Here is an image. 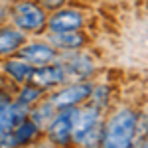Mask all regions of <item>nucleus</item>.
<instances>
[{"label": "nucleus", "instance_id": "f03ea898", "mask_svg": "<svg viewBox=\"0 0 148 148\" xmlns=\"http://www.w3.org/2000/svg\"><path fill=\"white\" fill-rule=\"evenodd\" d=\"M136 123L138 116L130 107H123L111 119L107 121V125L103 126V146L111 148H126L132 144V140L136 136Z\"/></svg>", "mask_w": 148, "mask_h": 148}, {"label": "nucleus", "instance_id": "f257e3e1", "mask_svg": "<svg viewBox=\"0 0 148 148\" xmlns=\"http://www.w3.org/2000/svg\"><path fill=\"white\" fill-rule=\"evenodd\" d=\"M103 126H101V109L95 105L71 107V142L79 144H101Z\"/></svg>", "mask_w": 148, "mask_h": 148}, {"label": "nucleus", "instance_id": "6e6552de", "mask_svg": "<svg viewBox=\"0 0 148 148\" xmlns=\"http://www.w3.org/2000/svg\"><path fill=\"white\" fill-rule=\"evenodd\" d=\"M83 14L77 10H63V8H59L51 14V18L47 20V28H49V32H67V30H81L83 28Z\"/></svg>", "mask_w": 148, "mask_h": 148}, {"label": "nucleus", "instance_id": "ddd939ff", "mask_svg": "<svg viewBox=\"0 0 148 148\" xmlns=\"http://www.w3.org/2000/svg\"><path fill=\"white\" fill-rule=\"evenodd\" d=\"M63 69L65 71H69V73H73V75H79V77H87L89 73H93V61L89 59V57L85 56H75L69 59L67 63L63 65Z\"/></svg>", "mask_w": 148, "mask_h": 148}, {"label": "nucleus", "instance_id": "39448f33", "mask_svg": "<svg viewBox=\"0 0 148 148\" xmlns=\"http://www.w3.org/2000/svg\"><path fill=\"white\" fill-rule=\"evenodd\" d=\"M56 47L46 42H32V44H22L18 47V56L30 65H46L56 59Z\"/></svg>", "mask_w": 148, "mask_h": 148}, {"label": "nucleus", "instance_id": "9d476101", "mask_svg": "<svg viewBox=\"0 0 148 148\" xmlns=\"http://www.w3.org/2000/svg\"><path fill=\"white\" fill-rule=\"evenodd\" d=\"M26 42V34L14 26L0 28V56H10Z\"/></svg>", "mask_w": 148, "mask_h": 148}, {"label": "nucleus", "instance_id": "0eeeda50", "mask_svg": "<svg viewBox=\"0 0 148 148\" xmlns=\"http://www.w3.org/2000/svg\"><path fill=\"white\" fill-rule=\"evenodd\" d=\"M47 138L53 144H61V146L71 142V109H61V113L49 119Z\"/></svg>", "mask_w": 148, "mask_h": 148}, {"label": "nucleus", "instance_id": "9b49d317", "mask_svg": "<svg viewBox=\"0 0 148 148\" xmlns=\"http://www.w3.org/2000/svg\"><path fill=\"white\" fill-rule=\"evenodd\" d=\"M40 134V126L36 125L32 119H22L18 125L12 128V136L16 144H28V142H34Z\"/></svg>", "mask_w": 148, "mask_h": 148}, {"label": "nucleus", "instance_id": "4468645a", "mask_svg": "<svg viewBox=\"0 0 148 148\" xmlns=\"http://www.w3.org/2000/svg\"><path fill=\"white\" fill-rule=\"evenodd\" d=\"M42 95H44V89H40V87H36V85H32V83H26L22 87V91L18 93V99H16V103H20L22 107H32V105H36V103L42 99Z\"/></svg>", "mask_w": 148, "mask_h": 148}, {"label": "nucleus", "instance_id": "20e7f679", "mask_svg": "<svg viewBox=\"0 0 148 148\" xmlns=\"http://www.w3.org/2000/svg\"><path fill=\"white\" fill-rule=\"evenodd\" d=\"M93 89V83H73L61 91L53 93L49 97V103L56 107V109H71V107H77V105H83V103L89 99Z\"/></svg>", "mask_w": 148, "mask_h": 148}, {"label": "nucleus", "instance_id": "423d86ee", "mask_svg": "<svg viewBox=\"0 0 148 148\" xmlns=\"http://www.w3.org/2000/svg\"><path fill=\"white\" fill-rule=\"evenodd\" d=\"M65 79V69L63 65H40V67H32V73L26 83H32L40 89H49V87H56L61 85V81Z\"/></svg>", "mask_w": 148, "mask_h": 148}, {"label": "nucleus", "instance_id": "2eb2a0df", "mask_svg": "<svg viewBox=\"0 0 148 148\" xmlns=\"http://www.w3.org/2000/svg\"><path fill=\"white\" fill-rule=\"evenodd\" d=\"M65 4V0H40V6L44 10H59Z\"/></svg>", "mask_w": 148, "mask_h": 148}, {"label": "nucleus", "instance_id": "f8f14e48", "mask_svg": "<svg viewBox=\"0 0 148 148\" xmlns=\"http://www.w3.org/2000/svg\"><path fill=\"white\" fill-rule=\"evenodd\" d=\"M4 69H6V73L10 75L14 81H18V83H26L28 77H30V73H32V65L28 63V61H24L22 57L20 59H10V61H6L4 63Z\"/></svg>", "mask_w": 148, "mask_h": 148}, {"label": "nucleus", "instance_id": "7ed1b4c3", "mask_svg": "<svg viewBox=\"0 0 148 148\" xmlns=\"http://www.w3.org/2000/svg\"><path fill=\"white\" fill-rule=\"evenodd\" d=\"M10 18L14 28H18L24 34H38L46 28L47 18H46V10L36 4L32 0H20L12 6L10 10Z\"/></svg>", "mask_w": 148, "mask_h": 148}, {"label": "nucleus", "instance_id": "1a4fd4ad", "mask_svg": "<svg viewBox=\"0 0 148 148\" xmlns=\"http://www.w3.org/2000/svg\"><path fill=\"white\" fill-rule=\"evenodd\" d=\"M49 44L56 49H81L87 44V38L81 30H67V32H51Z\"/></svg>", "mask_w": 148, "mask_h": 148}]
</instances>
